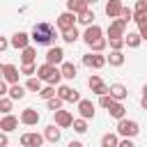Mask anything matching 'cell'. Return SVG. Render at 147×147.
<instances>
[{
    "mask_svg": "<svg viewBox=\"0 0 147 147\" xmlns=\"http://www.w3.org/2000/svg\"><path fill=\"white\" fill-rule=\"evenodd\" d=\"M30 39H32L37 46H51V44L57 39V32H55V28H53L48 21H39V23H34V28H32V32H30Z\"/></svg>",
    "mask_w": 147,
    "mask_h": 147,
    "instance_id": "obj_1",
    "label": "cell"
},
{
    "mask_svg": "<svg viewBox=\"0 0 147 147\" xmlns=\"http://www.w3.org/2000/svg\"><path fill=\"white\" fill-rule=\"evenodd\" d=\"M37 78L39 80H44L46 85H60V80H62V74H60V67H53V64H39L37 67Z\"/></svg>",
    "mask_w": 147,
    "mask_h": 147,
    "instance_id": "obj_2",
    "label": "cell"
},
{
    "mask_svg": "<svg viewBox=\"0 0 147 147\" xmlns=\"http://www.w3.org/2000/svg\"><path fill=\"white\" fill-rule=\"evenodd\" d=\"M138 133H140V124H138L136 119H126V117H124V119L117 122V136H119V138H131V140H133Z\"/></svg>",
    "mask_w": 147,
    "mask_h": 147,
    "instance_id": "obj_3",
    "label": "cell"
},
{
    "mask_svg": "<svg viewBox=\"0 0 147 147\" xmlns=\"http://www.w3.org/2000/svg\"><path fill=\"white\" fill-rule=\"evenodd\" d=\"M83 64L87 67V69H103L106 64H108V60H106V55L103 53H85L83 55Z\"/></svg>",
    "mask_w": 147,
    "mask_h": 147,
    "instance_id": "obj_4",
    "label": "cell"
},
{
    "mask_svg": "<svg viewBox=\"0 0 147 147\" xmlns=\"http://www.w3.org/2000/svg\"><path fill=\"white\" fill-rule=\"evenodd\" d=\"M87 87H90V92L96 94V96H103V94H108V90H110V85H106L99 74H92V76L87 78Z\"/></svg>",
    "mask_w": 147,
    "mask_h": 147,
    "instance_id": "obj_5",
    "label": "cell"
},
{
    "mask_svg": "<svg viewBox=\"0 0 147 147\" xmlns=\"http://www.w3.org/2000/svg\"><path fill=\"white\" fill-rule=\"evenodd\" d=\"M76 23H78V18H76V14H71V11H62L57 18H55V25H57V30L60 32H64V30H71V28H76Z\"/></svg>",
    "mask_w": 147,
    "mask_h": 147,
    "instance_id": "obj_6",
    "label": "cell"
},
{
    "mask_svg": "<svg viewBox=\"0 0 147 147\" xmlns=\"http://www.w3.org/2000/svg\"><path fill=\"white\" fill-rule=\"evenodd\" d=\"M124 34H126V23H124L122 18L110 21V25H108V37H106V39H124Z\"/></svg>",
    "mask_w": 147,
    "mask_h": 147,
    "instance_id": "obj_7",
    "label": "cell"
},
{
    "mask_svg": "<svg viewBox=\"0 0 147 147\" xmlns=\"http://www.w3.org/2000/svg\"><path fill=\"white\" fill-rule=\"evenodd\" d=\"M30 34L28 32H23V30H18V32H14L11 34V39H9V46L11 48H16V51H23V48H28L30 46Z\"/></svg>",
    "mask_w": 147,
    "mask_h": 147,
    "instance_id": "obj_8",
    "label": "cell"
},
{
    "mask_svg": "<svg viewBox=\"0 0 147 147\" xmlns=\"http://www.w3.org/2000/svg\"><path fill=\"white\" fill-rule=\"evenodd\" d=\"M57 96H60L62 101H69V103H78V101H80L78 90H74L71 85H57Z\"/></svg>",
    "mask_w": 147,
    "mask_h": 147,
    "instance_id": "obj_9",
    "label": "cell"
},
{
    "mask_svg": "<svg viewBox=\"0 0 147 147\" xmlns=\"http://www.w3.org/2000/svg\"><path fill=\"white\" fill-rule=\"evenodd\" d=\"M18 119H21V124H25V126H37L39 119H41V115H39L34 108H23L21 115H18Z\"/></svg>",
    "mask_w": 147,
    "mask_h": 147,
    "instance_id": "obj_10",
    "label": "cell"
},
{
    "mask_svg": "<svg viewBox=\"0 0 147 147\" xmlns=\"http://www.w3.org/2000/svg\"><path fill=\"white\" fill-rule=\"evenodd\" d=\"M101 37H103V30H101L96 23H94V25H90V28H85V32H83V41H85L87 46H92V44H94V41H99Z\"/></svg>",
    "mask_w": 147,
    "mask_h": 147,
    "instance_id": "obj_11",
    "label": "cell"
},
{
    "mask_svg": "<svg viewBox=\"0 0 147 147\" xmlns=\"http://www.w3.org/2000/svg\"><path fill=\"white\" fill-rule=\"evenodd\" d=\"M62 62H64V51H62L60 46H51V48L46 51V64L57 67V64H62Z\"/></svg>",
    "mask_w": 147,
    "mask_h": 147,
    "instance_id": "obj_12",
    "label": "cell"
},
{
    "mask_svg": "<svg viewBox=\"0 0 147 147\" xmlns=\"http://www.w3.org/2000/svg\"><path fill=\"white\" fill-rule=\"evenodd\" d=\"M44 140H46V138L39 136L37 131H30V133H23V136H21V145H23V147H41Z\"/></svg>",
    "mask_w": 147,
    "mask_h": 147,
    "instance_id": "obj_13",
    "label": "cell"
},
{
    "mask_svg": "<svg viewBox=\"0 0 147 147\" xmlns=\"http://www.w3.org/2000/svg\"><path fill=\"white\" fill-rule=\"evenodd\" d=\"M18 76H21V69L16 64H5V71H2V80L7 85H14L18 83Z\"/></svg>",
    "mask_w": 147,
    "mask_h": 147,
    "instance_id": "obj_14",
    "label": "cell"
},
{
    "mask_svg": "<svg viewBox=\"0 0 147 147\" xmlns=\"http://www.w3.org/2000/svg\"><path fill=\"white\" fill-rule=\"evenodd\" d=\"M53 115H55V124H57L60 129H69V126L74 124V115H71L69 110H55Z\"/></svg>",
    "mask_w": 147,
    "mask_h": 147,
    "instance_id": "obj_15",
    "label": "cell"
},
{
    "mask_svg": "<svg viewBox=\"0 0 147 147\" xmlns=\"http://www.w3.org/2000/svg\"><path fill=\"white\" fill-rule=\"evenodd\" d=\"M122 0H108L106 2V7H103V11H106V16L110 18V21H115V18H119V11H122Z\"/></svg>",
    "mask_w": 147,
    "mask_h": 147,
    "instance_id": "obj_16",
    "label": "cell"
},
{
    "mask_svg": "<svg viewBox=\"0 0 147 147\" xmlns=\"http://www.w3.org/2000/svg\"><path fill=\"white\" fill-rule=\"evenodd\" d=\"M78 115H80L83 119H92V117H94V103H92L90 99H80V101H78Z\"/></svg>",
    "mask_w": 147,
    "mask_h": 147,
    "instance_id": "obj_17",
    "label": "cell"
},
{
    "mask_svg": "<svg viewBox=\"0 0 147 147\" xmlns=\"http://www.w3.org/2000/svg\"><path fill=\"white\" fill-rule=\"evenodd\" d=\"M18 117L16 115H5L2 119H0V131H5V133H11V131H16L18 129Z\"/></svg>",
    "mask_w": 147,
    "mask_h": 147,
    "instance_id": "obj_18",
    "label": "cell"
},
{
    "mask_svg": "<svg viewBox=\"0 0 147 147\" xmlns=\"http://www.w3.org/2000/svg\"><path fill=\"white\" fill-rule=\"evenodd\" d=\"M44 138H46L48 142L57 145V142H60V138H62V131H60V126H57V124H48V126L44 129Z\"/></svg>",
    "mask_w": 147,
    "mask_h": 147,
    "instance_id": "obj_19",
    "label": "cell"
},
{
    "mask_svg": "<svg viewBox=\"0 0 147 147\" xmlns=\"http://www.w3.org/2000/svg\"><path fill=\"white\" fill-rule=\"evenodd\" d=\"M60 74H62V78H67V80H74L76 76H78V67L74 64V62H62L60 64Z\"/></svg>",
    "mask_w": 147,
    "mask_h": 147,
    "instance_id": "obj_20",
    "label": "cell"
},
{
    "mask_svg": "<svg viewBox=\"0 0 147 147\" xmlns=\"http://www.w3.org/2000/svg\"><path fill=\"white\" fill-rule=\"evenodd\" d=\"M108 94H110L115 101H124V99L129 96V90H126L122 83H113V85H110V90H108Z\"/></svg>",
    "mask_w": 147,
    "mask_h": 147,
    "instance_id": "obj_21",
    "label": "cell"
},
{
    "mask_svg": "<svg viewBox=\"0 0 147 147\" xmlns=\"http://www.w3.org/2000/svg\"><path fill=\"white\" fill-rule=\"evenodd\" d=\"M108 115L115 117L117 122L124 119V117H126V108H124V103H122V101H113V103L108 106Z\"/></svg>",
    "mask_w": 147,
    "mask_h": 147,
    "instance_id": "obj_22",
    "label": "cell"
},
{
    "mask_svg": "<svg viewBox=\"0 0 147 147\" xmlns=\"http://www.w3.org/2000/svg\"><path fill=\"white\" fill-rule=\"evenodd\" d=\"M76 18H78V23H80V25L90 28V25H94V18H96V16H94V11H92V9L87 7V9H85V11H80V14L76 16Z\"/></svg>",
    "mask_w": 147,
    "mask_h": 147,
    "instance_id": "obj_23",
    "label": "cell"
},
{
    "mask_svg": "<svg viewBox=\"0 0 147 147\" xmlns=\"http://www.w3.org/2000/svg\"><path fill=\"white\" fill-rule=\"evenodd\" d=\"M34 60H37V48L34 46H28V48L21 51V62L23 64H34Z\"/></svg>",
    "mask_w": 147,
    "mask_h": 147,
    "instance_id": "obj_24",
    "label": "cell"
},
{
    "mask_svg": "<svg viewBox=\"0 0 147 147\" xmlns=\"http://www.w3.org/2000/svg\"><path fill=\"white\" fill-rule=\"evenodd\" d=\"M11 101H21L23 96H25V85H18V83H14V85H9V94H7Z\"/></svg>",
    "mask_w": 147,
    "mask_h": 147,
    "instance_id": "obj_25",
    "label": "cell"
},
{
    "mask_svg": "<svg viewBox=\"0 0 147 147\" xmlns=\"http://www.w3.org/2000/svg\"><path fill=\"white\" fill-rule=\"evenodd\" d=\"M87 9V2L85 0H67V11H71V14H80V11H85Z\"/></svg>",
    "mask_w": 147,
    "mask_h": 147,
    "instance_id": "obj_26",
    "label": "cell"
},
{
    "mask_svg": "<svg viewBox=\"0 0 147 147\" xmlns=\"http://www.w3.org/2000/svg\"><path fill=\"white\" fill-rule=\"evenodd\" d=\"M106 60H108V64H110V67H122L126 57H124V53H122V51H110V55H106Z\"/></svg>",
    "mask_w": 147,
    "mask_h": 147,
    "instance_id": "obj_27",
    "label": "cell"
},
{
    "mask_svg": "<svg viewBox=\"0 0 147 147\" xmlns=\"http://www.w3.org/2000/svg\"><path fill=\"white\" fill-rule=\"evenodd\" d=\"M124 44H126L129 48H138V46L142 44V37H140L138 32H126V34H124Z\"/></svg>",
    "mask_w": 147,
    "mask_h": 147,
    "instance_id": "obj_28",
    "label": "cell"
},
{
    "mask_svg": "<svg viewBox=\"0 0 147 147\" xmlns=\"http://www.w3.org/2000/svg\"><path fill=\"white\" fill-rule=\"evenodd\" d=\"M62 39H64L67 44H76V41L80 39V32H78V28H71V30H64V32H62Z\"/></svg>",
    "mask_w": 147,
    "mask_h": 147,
    "instance_id": "obj_29",
    "label": "cell"
},
{
    "mask_svg": "<svg viewBox=\"0 0 147 147\" xmlns=\"http://www.w3.org/2000/svg\"><path fill=\"white\" fill-rule=\"evenodd\" d=\"M101 145H103V147H117V145H119V136H117V133H103Z\"/></svg>",
    "mask_w": 147,
    "mask_h": 147,
    "instance_id": "obj_30",
    "label": "cell"
},
{
    "mask_svg": "<svg viewBox=\"0 0 147 147\" xmlns=\"http://www.w3.org/2000/svg\"><path fill=\"white\" fill-rule=\"evenodd\" d=\"M71 126H74V131L80 133V136L87 133V119H83V117H74V124H71Z\"/></svg>",
    "mask_w": 147,
    "mask_h": 147,
    "instance_id": "obj_31",
    "label": "cell"
},
{
    "mask_svg": "<svg viewBox=\"0 0 147 147\" xmlns=\"http://www.w3.org/2000/svg\"><path fill=\"white\" fill-rule=\"evenodd\" d=\"M11 110H14V101L9 96H2L0 99V113L2 115H11Z\"/></svg>",
    "mask_w": 147,
    "mask_h": 147,
    "instance_id": "obj_32",
    "label": "cell"
},
{
    "mask_svg": "<svg viewBox=\"0 0 147 147\" xmlns=\"http://www.w3.org/2000/svg\"><path fill=\"white\" fill-rule=\"evenodd\" d=\"M25 90H30V92H37V94H39V92H41V80H39V78H34V76H32V78H28V80H25Z\"/></svg>",
    "mask_w": 147,
    "mask_h": 147,
    "instance_id": "obj_33",
    "label": "cell"
},
{
    "mask_svg": "<svg viewBox=\"0 0 147 147\" xmlns=\"http://www.w3.org/2000/svg\"><path fill=\"white\" fill-rule=\"evenodd\" d=\"M39 96H41L44 101H48V99H53V96H57V90H55L53 85H46V87H41V92H39Z\"/></svg>",
    "mask_w": 147,
    "mask_h": 147,
    "instance_id": "obj_34",
    "label": "cell"
},
{
    "mask_svg": "<svg viewBox=\"0 0 147 147\" xmlns=\"http://www.w3.org/2000/svg\"><path fill=\"white\" fill-rule=\"evenodd\" d=\"M106 46H108V39H106V37H101V39H99V41H94L90 48H92V53H103V51H106Z\"/></svg>",
    "mask_w": 147,
    "mask_h": 147,
    "instance_id": "obj_35",
    "label": "cell"
},
{
    "mask_svg": "<svg viewBox=\"0 0 147 147\" xmlns=\"http://www.w3.org/2000/svg\"><path fill=\"white\" fill-rule=\"evenodd\" d=\"M62 103H64V101H62L60 96H53V99H48V101H46L48 110H53V113H55V110H62Z\"/></svg>",
    "mask_w": 147,
    "mask_h": 147,
    "instance_id": "obj_36",
    "label": "cell"
},
{
    "mask_svg": "<svg viewBox=\"0 0 147 147\" xmlns=\"http://www.w3.org/2000/svg\"><path fill=\"white\" fill-rule=\"evenodd\" d=\"M21 74L28 76V78H32L37 74V64H21Z\"/></svg>",
    "mask_w": 147,
    "mask_h": 147,
    "instance_id": "obj_37",
    "label": "cell"
},
{
    "mask_svg": "<svg viewBox=\"0 0 147 147\" xmlns=\"http://www.w3.org/2000/svg\"><path fill=\"white\" fill-rule=\"evenodd\" d=\"M119 18L129 25V21H133V9H129V7H122V11H119Z\"/></svg>",
    "mask_w": 147,
    "mask_h": 147,
    "instance_id": "obj_38",
    "label": "cell"
},
{
    "mask_svg": "<svg viewBox=\"0 0 147 147\" xmlns=\"http://www.w3.org/2000/svg\"><path fill=\"white\" fill-rule=\"evenodd\" d=\"M108 46H110V51H122L126 44H124V39H108Z\"/></svg>",
    "mask_w": 147,
    "mask_h": 147,
    "instance_id": "obj_39",
    "label": "cell"
},
{
    "mask_svg": "<svg viewBox=\"0 0 147 147\" xmlns=\"http://www.w3.org/2000/svg\"><path fill=\"white\" fill-rule=\"evenodd\" d=\"M113 101H115V99H113L110 94H103V96H99V106H101V108H106V110H108V106H110Z\"/></svg>",
    "mask_w": 147,
    "mask_h": 147,
    "instance_id": "obj_40",
    "label": "cell"
},
{
    "mask_svg": "<svg viewBox=\"0 0 147 147\" xmlns=\"http://www.w3.org/2000/svg\"><path fill=\"white\" fill-rule=\"evenodd\" d=\"M133 14H147V2L145 0H138L136 7H133Z\"/></svg>",
    "mask_w": 147,
    "mask_h": 147,
    "instance_id": "obj_41",
    "label": "cell"
},
{
    "mask_svg": "<svg viewBox=\"0 0 147 147\" xmlns=\"http://www.w3.org/2000/svg\"><path fill=\"white\" fill-rule=\"evenodd\" d=\"M138 34H140V37H142V39H145V41H147V21H145V23H140V25H138Z\"/></svg>",
    "mask_w": 147,
    "mask_h": 147,
    "instance_id": "obj_42",
    "label": "cell"
},
{
    "mask_svg": "<svg viewBox=\"0 0 147 147\" xmlns=\"http://www.w3.org/2000/svg\"><path fill=\"white\" fill-rule=\"evenodd\" d=\"M117 147H136V142H133V140H131V138H122V140H119V145H117Z\"/></svg>",
    "mask_w": 147,
    "mask_h": 147,
    "instance_id": "obj_43",
    "label": "cell"
},
{
    "mask_svg": "<svg viewBox=\"0 0 147 147\" xmlns=\"http://www.w3.org/2000/svg\"><path fill=\"white\" fill-rule=\"evenodd\" d=\"M7 94H9V85L2 80V83H0V99H2V96H7Z\"/></svg>",
    "mask_w": 147,
    "mask_h": 147,
    "instance_id": "obj_44",
    "label": "cell"
},
{
    "mask_svg": "<svg viewBox=\"0 0 147 147\" xmlns=\"http://www.w3.org/2000/svg\"><path fill=\"white\" fill-rule=\"evenodd\" d=\"M7 145H9V136L5 131H0V147H7Z\"/></svg>",
    "mask_w": 147,
    "mask_h": 147,
    "instance_id": "obj_45",
    "label": "cell"
},
{
    "mask_svg": "<svg viewBox=\"0 0 147 147\" xmlns=\"http://www.w3.org/2000/svg\"><path fill=\"white\" fill-rule=\"evenodd\" d=\"M7 48H9V39H7V37H0V53L7 51Z\"/></svg>",
    "mask_w": 147,
    "mask_h": 147,
    "instance_id": "obj_46",
    "label": "cell"
},
{
    "mask_svg": "<svg viewBox=\"0 0 147 147\" xmlns=\"http://www.w3.org/2000/svg\"><path fill=\"white\" fill-rule=\"evenodd\" d=\"M67 147H85V145H83V142H80V140H71V142H69V145H67Z\"/></svg>",
    "mask_w": 147,
    "mask_h": 147,
    "instance_id": "obj_47",
    "label": "cell"
},
{
    "mask_svg": "<svg viewBox=\"0 0 147 147\" xmlns=\"http://www.w3.org/2000/svg\"><path fill=\"white\" fill-rule=\"evenodd\" d=\"M140 106L147 110V94H142V96H140Z\"/></svg>",
    "mask_w": 147,
    "mask_h": 147,
    "instance_id": "obj_48",
    "label": "cell"
},
{
    "mask_svg": "<svg viewBox=\"0 0 147 147\" xmlns=\"http://www.w3.org/2000/svg\"><path fill=\"white\" fill-rule=\"evenodd\" d=\"M2 71H5V64H0V80H2Z\"/></svg>",
    "mask_w": 147,
    "mask_h": 147,
    "instance_id": "obj_49",
    "label": "cell"
},
{
    "mask_svg": "<svg viewBox=\"0 0 147 147\" xmlns=\"http://www.w3.org/2000/svg\"><path fill=\"white\" fill-rule=\"evenodd\" d=\"M85 2H87V7H90V5H94V2H99V0H85Z\"/></svg>",
    "mask_w": 147,
    "mask_h": 147,
    "instance_id": "obj_50",
    "label": "cell"
},
{
    "mask_svg": "<svg viewBox=\"0 0 147 147\" xmlns=\"http://www.w3.org/2000/svg\"><path fill=\"white\" fill-rule=\"evenodd\" d=\"M142 94H147V83H145V85H142Z\"/></svg>",
    "mask_w": 147,
    "mask_h": 147,
    "instance_id": "obj_51",
    "label": "cell"
},
{
    "mask_svg": "<svg viewBox=\"0 0 147 147\" xmlns=\"http://www.w3.org/2000/svg\"><path fill=\"white\" fill-rule=\"evenodd\" d=\"M145 2H147V0H145Z\"/></svg>",
    "mask_w": 147,
    "mask_h": 147,
    "instance_id": "obj_52",
    "label": "cell"
},
{
    "mask_svg": "<svg viewBox=\"0 0 147 147\" xmlns=\"http://www.w3.org/2000/svg\"><path fill=\"white\" fill-rule=\"evenodd\" d=\"M101 147H103V145H101Z\"/></svg>",
    "mask_w": 147,
    "mask_h": 147,
    "instance_id": "obj_53",
    "label": "cell"
},
{
    "mask_svg": "<svg viewBox=\"0 0 147 147\" xmlns=\"http://www.w3.org/2000/svg\"><path fill=\"white\" fill-rule=\"evenodd\" d=\"M0 83H2V80H0Z\"/></svg>",
    "mask_w": 147,
    "mask_h": 147,
    "instance_id": "obj_54",
    "label": "cell"
}]
</instances>
